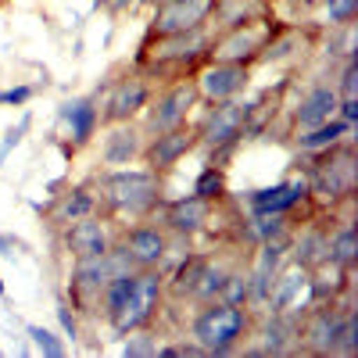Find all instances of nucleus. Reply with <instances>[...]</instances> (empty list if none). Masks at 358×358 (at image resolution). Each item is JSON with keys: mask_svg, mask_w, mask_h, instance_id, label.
Masks as SVG:
<instances>
[{"mask_svg": "<svg viewBox=\"0 0 358 358\" xmlns=\"http://www.w3.org/2000/svg\"><path fill=\"white\" fill-rule=\"evenodd\" d=\"M94 194L101 201V215L126 222V219H151L165 201V183L151 169H104L94 179Z\"/></svg>", "mask_w": 358, "mask_h": 358, "instance_id": "1", "label": "nucleus"}, {"mask_svg": "<svg viewBox=\"0 0 358 358\" xmlns=\"http://www.w3.org/2000/svg\"><path fill=\"white\" fill-rule=\"evenodd\" d=\"M312 162L305 165V183H308V201L319 212H341L351 208L355 190H358V155L351 136L337 140L326 151L308 155Z\"/></svg>", "mask_w": 358, "mask_h": 358, "instance_id": "2", "label": "nucleus"}, {"mask_svg": "<svg viewBox=\"0 0 358 358\" xmlns=\"http://www.w3.org/2000/svg\"><path fill=\"white\" fill-rule=\"evenodd\" d=\"M283 22L262 8L241 22H229L222 25V33H215L212 40H208V50H204V62H233V65H258L262 54L273 47V40L283 33Z\"/></svg>", "mask_w": 358, "mask_h": 358, "instance_id": "3", "label": "nucleus"}, {"mask_svg": "<svg viewBox=\"0 0 358 358\" xmlns=\"http://www.w3.org/2000/svg\"><path fill=\"white\" fill-rule=\"evenodd\" d=\"M255 330V308L233 305V301H208L197 305V315L190 319V341L204 355H233L251 341Z\"/></svg>", "mask_w": 358, "mask_h": 358, "instance_id": "4", "label": "nucleus"}, {"mask_svg": "<svg viewBox=\"0 0 358 358\" xmlns=\"http://www.w3.org/2000/svg\"><path fill=\"white\" fill-rule=\"evenodd\" d=\"M208 29H197V33H183V36H158V40H140L136 50V69L151 79L162 76H194L197 62H204L208 50Z\"/></svg>", "mask_w": 358, "mask_h": 358, "instance_id": "5", "label": "nucleus"}, {"mask_svg": "<svg viewBox=\"0 0 358 358\" xmlns=\"http://www.w3.org/2000/svg\"><path fill=\"white\" fill-rule=\"evenodd\" d=\"M197 129V147L208 151V165H219L241 147V140L248 136V101L233 97V101H219L208 104L204 115L194 122Z\"/></svg>", "mask_w": 358, "mask_h": 358, "instance_id": "6", "label": "nucleus"}, {"mask_svg": "<svg viewBox=\"0 0 358 358\" xmlns=\"http://www.w3.org/2000/svg\"><path fill=\"white\" fill-rule=\"evenodd\" d=\"M129 258L122 255V248H111L108 255L101 258H72V268H69V305L76 315H97L101 312V297H104V287L111 276L118 273H129Z\"/></svg>", "mask_w": 358, "mask_h": 358, "instance_id": "7", "label": "nucleus"}, {"mask_svg": "<svg viewBox=\"0 0 358 358\" xmlns=\"http://www.w3.org/2000/svg\"><path fill=\"white\" fill-rule=\"evenodd\" d=\"M351 290L337 301H312L301 315H297V355L312 358H337V341L341 326L351 312Z\"/></svg>", "mask_w": 358, "mask_h": 358, "instance_id": "8", "label": "nucleus"}, {"mask_svg": "<svg viewBox=\"0 0 358 358\" xmlns=\"http://www.w3.org/2000/svg\"><path fill=\"white\" fill-rule=\"evenodd\" d=\"M165 305V268H136V283L129 297L115 315H108V326L115 337H126L140 326H155L158 312Z\"/></svg>", "mask_w": 358, "mask_h": 358, "instance_id": "9", "label": "nucleus"}, {"mask_svg": "<svg viewBox=\"0 0 358 358\" xmlns=\"http://www.w3.org/2000/svg\"><path fill=\"white\" fill-rule=\"evenodd\" d=\"M201 104L197 97V86H194V76H179L172 79L162 94L151 97V104L143 108V133L147 136H155V133H165V129H176V126H183L190 122V115L194 108Z\"/></svg>", "mask_w": 358, "mask_h": 358, "instance_id": "10", "label": "nucleus"}, {"mask_svg": "<svg viewBox=\"0 0 358 358\" xmlns=\"http://www.w3.org/2000/svg\"><path fill=\"white\" fill-rule=\"evenodd\" d=\"M215 11H219V0H158L151 11V22H147L143 40L197 33V29H208Z\"/></svg>", "mask_w": 358, "mask_h": 358, "instance_id": "11", "label": "nucleus"}, {"mask_svg": "<svg viewBox=\"0 0 358 358\" xmlns=\"http://www.w3.org/2000/svg\"><path fill=\"white\" fill-rule=\"evenodd\" d=\"M179 236H172L162 222L151 219H136V226L118 233V248L129 258L133 268H165L172 258V244Z\"/></svg>", "mask_w": 358, "mask_h": 358, "instance_id": "12", "label": "nucleus"}, {"mask_svg": "<svg viewBox=\"0 0 358 358\" xmlns=\"http://www.w3.org/2000/svg\"><path fill=\"white\" fill-rule=\"evenodd\" d=\"M155 97V83L151 76H143L136 65L133 72L111 79L108 94L101 101V126H111V122H133V118L143 115V108L151 104Z\"/></svg>", "mask_w": 358, "mask_h": 358, "instance_id": "13", "label": "nucleus"}, {"mask_svg": "<svg viewBox=\"0 0 358 358\" xmlns=\"http://www.w3.org/2000/svg\"><path fill=\"white\" fill-rule=\"evenodd\" d=\"M118 222L94 212V215H86V219H76L62 229V248L69 258H101L108 255L115 244H118Z\"/></svg>", "mask_w": 358, "mask_h": 358, "instance_id": "14", "label": "nucleus"}, {"mask_svg": "<svg viewBox=\"0 0 358 358\" xmlns=\"http://www.w3.org/2000/svg\"><path fill=\"white\" fill-rule=\"evenodd\" d=\"M219 204L222 201H204L197 194H187V197H176V201H162L158 212H162V226L179 236V241H194V236L208 233L219 215Z\"/></svg>", "mask_w": 358, "mask_h": 358, "instance_id": "15", "label": "nucleus"}, {"mask_svg": "<svg viewBox=\"0 0 358 358\" xmlns=\"http://www.w3.org/2000/svg\"><path fill=\"white\" fill-rule=\"evenodd\" d=\"M194 151H197V129H194V122H183V126H176V129H165V133L147 136L140 162L151 169L155 176L165 179L179 162H183L187 155H194Z\"/></svg>", "mask_w": 358, "mask_h": 358, "instance_id": "16", "label": "nucleus"}, {"mask_svg": "<svg viewBox=\"0 0 358 358\" xmlns=\"http://www.w3.org/2000/svg\"><path fill=\"white\" fill-rule=\"evenodd\" d=\"M251 83V69L248 65H233V62H204L194 72V86L197 97L204 104H219V101H233L241 97Z\"/></svg>", "mask_w": 358, "mask_h": 358, "instance_id": "17", "label": "nucleus"}, {"mask_svg": "<svg viewBox=\"0 0 358 358\" xmlns=\"http://www.w3.org/2000/svg\"><path fill=\"white\" fill-rule=\"evenodd\" d=\"M251 355H297V315L287 312H258L251 330Z\"/></svg>", "mask_w": 358, "mask_h": 358, "instance_id": "18", "label": "nucleus"}, {"mask_svg": "<svg viewBox=\"0 0 358 358\" xmlns=\"http://www.w3.org/2000/svg\"><path fill=\"white\" fill-rule=\"evenodd\" d=\"M101 129H104V136H101V165L104 169H126V165L140 162L147 133L136 118L133 122H111V126H101Z\"/></svg>", "mask_w": 358, "mask_h": 358, "instance_id": "19", "label": "nucleus"}, {"mask_svg": "<svg viewBox=\"0 0 358 358\" xmlns=\"http://www.w3.org/2000/svg\"><path fill=\"white\" fill-rule=\"evenodd\" d=\"M301 204H312L308 201V183L305 176H290V179H280L276 187H265V190H251L248 197V212L251 215H290Z\"/></svg>", "mask_w": 358, "mask_h": 358, "instance_id": "20", "label": "nucleus"}, {"mask_svg": "<svg viewBox=\"0 0 358 358\" xmlns=\"http://www.w3.org/2000/svg\"><path fill=\"white\" fill-rule=\"evenodd\" d=\"M312 305V294H308V268L287 262L276 280H273V290H268V301L262 312H287V315H301L305 308Z\"/></svg>", "mask_w": 358, "mask_h": 358, "instance_id": "21", "label": "nucleus"}, {"mask_svg": "<svg viewBox=\"0 0 358 358\" xmlns=\"http://www.w3.org/2000/svg\"><path fill=\"white\" fill-rule=\"evenodd\" d=\"M57 118L69 126V140H72V151L86 147L90 140L97 136L101 129V101L97 94H86V97H72L57 108Z\"/></svg>", "mask_w": 358, "mask_h": 358, "instance_id": "22", "label": "nucleus"}, {"mask_svg": "<svg viewBox=\"0 0 358 358\" xmlns=\"http://www.w3.org/2000/svg\"><path fill=\"white\" fill-rule=\"evenodd\" d=\"M337 104H341V97H337L334 83L312 86L308 94L290 108V133L312 129V126H319V122H330V118H337Z\"/></svg>", "mask_w": 358, "mask_h": 358, "instance_id": "23", "label": "nucleus"}, {"mask_svg": "<svg viewBox=\"0 0 358 358\" xmlns=\"http://www.w3.org/2000/svg\"><path fill=\"white\" fill-rule=\"evenodd\" d=\"M94 212H101V201H97V194H94V183H83V187H72V190H65V194H57L50 204H47V222L54 226V229H65L69 222H76V219H86V215H94Z\"/></svg>", "mask_w": 358, "mask_h": 358, "instance_id": "24", "label": "nucleus"}, {"mask_svg": "<svg viewBox=\"0 0 358 358\" xmlns=\"http://www.w3.org/2000/svg\"><path fill=\"white\" fill-rule=\"evenodd\" d=\"M351 268H341L337 262H319L308 268V294L312 301H337V297H344L351 290Z\"/></svg>", "mask_w": 358, "mask_h": 358, "instance_id": "25", "label": "nucleus"}, {"mask_svg": "<svg viewBox=\"0 0 358 358\" xmlns=\"http://www.w3.org/2000/svg\"><path fill=\"white\" fill-rule=\"evenodd\" d=\"M351 136V122L344 118H330V122H319L312 129H297L290 133V147L297 155H315V151H326V147H334L337 140Z\"/></svg>", "mask_w": 358, "mask_h": 358, "instance_id": "26", "label": "nucleus"}, {"mask_svg": "<svg viewBox=\"0 0 358 358\" xmlns=\"http://www.w3.org/2000/svg\"><path fill=\"white\" fill-rule=\"evenodd\" d=\"M330 262H337L341 268H351V273L358 265V236H355L351 208H344L341 219L334 212V222H330Z\"/></svg>", "mask_w": 358, "mask_h": 358, "instance_id": "27", "label": "nucleus"}, {"mask_svg": "<svg viewBox=\"0 0 358 358\" xmlns=\"http://www.w3.org/2000/svg\"><path fill=\"white\" fill-rule=\"evenodd\" d=\"M194 194L204 197V201H226V169L219 165H204L201 176L194 179Z\"/></svg>", "mask_w": 358, "mask_h": 358, "instance_id": "28", "label": "nucleus"}, {"mask_svg": "<svg viewBox=\"0 0 358 358\" xmlns=\"http://www.w3.org/2000/svg\"><path fill=\"white\" fill-rule=\"evenodd\" d=\"M158 334L151 326H140V330L126 334V344H122V355L126 358H158Z\"/></svg>", "mask_w": 358, "mask_h": 358, "instance_id": "29", "label": "nucleus"}, {"mask_svg": "<svg viewBox=\"0 0 358 358\" xmlns=\"http://www.w3.org/2000/svg\"><path fill=\"white\" fill-rule=\"evenodd\" d=\"M25 334H29V341L36 344V351L40 355H47V358H65L69 355V344L57 337L54 330H47V326H36V322H29L25 326Z\"/></svg>", "mask_w": 358, "mask_h": 358, "instance_id": "30", "label": "nucleus"}, {"mask_svg": "<svg viewBox=\"0 0 358 358\" xmlns=\"http://www.w3.org/2000/svg\"><path fill=\"white\" fill-rule=\"evenodd\" d=\"M322 15L330 25H351L358 15V0H322Z\"/></svg>", "mask_w": 358, "mask_h": 358, "instance_id": "31", "label": "nucleus"}, {"mask_svg": "<svg viewBox=\"0 0 358 358\" xmlns=\"http://www.w3.org/2000/svg\"><path fill=\"white\" fill-rule=\"evenodd\" d=\"M358 355V315L355 308L348 312L344 326H341V341H337V358H355Z\"/></svg>", "mask_w": 358, "mask_h": 358, "instance_id": "32", "label": "nucleus"}, {"mask_svg": "<svg viewBox=\"0 0 358 358\" xmlns=\"http://www.w3.org/2000/svg\"><path fill=\"white\" fill-rule=\"evenodd\" d=\"M337 97H358V65H355V54L344 57V69H341V79H337Z\"/></svg>", "mask_w": 358, "mask_h": 358, "instance_id": "33", "label": "nucleus"}, {"mask_svg": "<svg viewBox=\"0 0 358 358\" xmlns=\"http://www.w3.org/2000/svg\"><path fill=\"white\" fill-rule=\"evenodd\" d=\"M29 126H33V115H22V118H18V126H11V129L4 133V140H0V165H4V162H8V155L22 143V136H25V129H29Z\"/></svg>", "mask_w": 358, "mask_h": 358, "instance_id": "34", "label": "nucleus"}, {"mask_svg": "<svg viewBox=\"0 0 358 358\" xmlns=\"http://www.w3.org/2000/svg\"><path fill=\"white\" fill-rule=\"evenodd\" d=\"M33 97H36V86L22 83V86H11V90H0V108H25Z\"/></svg>", "mask_w": 358, "mask_h": 358, "instance_id": "35", "label": "nucleus"}, {"mask_svg": "<svg viewBox=\"0 0 358 358\" xmlns=\"http://www.w3.org/2000/svg\"><path fill=\"white\" fill-rule=\"evenodd\" d=\"M54 312H57V322H62V330L76 341V337H79V315L72 312V305H69V301H57Z\"/></svg>", "mask_w": 358, "mask_h": 358, "instance_id": "36", "label": "nucleus"}, {"mask_svg": "<svg viewBox=\"0 0 358 358\" xmlns=\"http://www.w3.org/2000/svg\"><path fill=\"white\" fill-rule=\"evenodd\" d=\"M140 4V0H108V11L111 15H126V11H133Z\"/></svg>", "mask_w": 358, "mask_h": 358, "instance_id": "37", "label": "nucleus"}, {"mask_svg": "<svg viewBox=\"0 0 358 358\" xmlns=\"http://www.w3.org/2000/svg\"><path fill=\"white\" fill-rule=\"evenodd\" d=\"M15 248H25L22 241H15V236H8V233H0V255H15Z\"/></svg>", "mask_w": 358, "mask_h": 358, "instance_id": "38", "label": "nucleus"}, {"mask_svg": "<svg viewBox=\"0 0 358 358\" xmlns=\"http://www.w3.org/2000/svg\"><path fill=\"white\" fill-rule=\"evenodd\" d=\"M94 8H108V0H94Z\"/></svg>", "mask_w": 358, "mask_h": 358, "instance_id": "39", "label": "nucleus"}, {"mask_svg": "<svg viewBox=\"0 0 358 358\" xmlns=\"http://www.w3.org/2000/svg\"><path fill=\"white\" fill-rule=\"evenodd\" d=\"M8 294V287H4V280H0V297H4Z\"/></svg>", "mask_w": 358, "mask_h": 358, "instance_id": "40", "label": "nucleus"}, {"mask_svg": "<svg viewBox=\"0 0 358 358\" xmlns=\"http://www.w3.org/2000/svg\"><path fill=\"white\" fill-rule=\"evenodd\" d=\"M258 4H273V0H258Z\"/></svg>", "mask_w": 358, "mask_h": 358, "instance_id": "41", "label": "nucleus"}, {"mask_svg": "<svg viewBox=\"0 0 358 358\" xmlns=\"http://www.w3.org/2000/svg\"><path fill=\"white\" fill-rule=\"evenodd\" d=\"M0 4H4V0H0Z\"/></svg>", "mask_w": 358, "mask_h": 358, "instance_id": "42", "label": "nucleus"}, {"mask_svg": "<svg viewBox=\"0 0 358 358\" xmlns=\"http://www.w3.org/2000/svg\"><path fill=\"white\" fill-rule=\"evenodd\" d=\"M0 355H4V351H0Z\"/></svg>", "mask_w": 358, "mask_h": 358, "instance_id": "43", "label": "nucleus"}]
</instances>
